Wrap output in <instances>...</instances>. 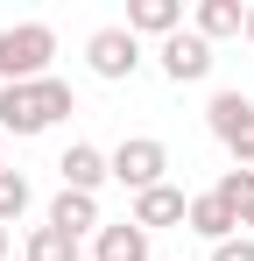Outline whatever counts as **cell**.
<instances>
[{
    "label": "cell",
    "instance_id": "17",
    "mask_svg": "<svg viewBox=\"0 0 254 261\" xmlns=\"http://www.w3.org/2000/svg\"><path fill=\"white\" fill-rule=\"evenodd\" d=\"M205 261H254V240H247V233H233V240H219Z\"/></svg>",
    "mask_w": 254,
    "mask_h": 261
},
{
    "label": "cell",
    "instance_id": "10",
    "mask_svg": "<svg viewBox=\"0 0 254 261\" xmlns=\"http://www.w3.org/2000/svg\"><path fill=\"white\" fill-rule=\"evenodd\" d=\"M49 226L71 233V240H85V233H99L106 219H99V198H85V191H57V198H49Z\"/></svg>",
    "mask_w": 254,
    "mask_h": 261
},
{
    "label": "cell",
    "instance_id": "14",
    "mask_svg": "<svg viewBox=\"0 0 254 261\" xmlns=\"http://www.w3.org/2000/svg\"><path fill=\"white\" fill-rule=\"evenodd\" d=\"M21 261H85V247L42 219V226H29V240H21Z\"/></svg>",
    "mask_w": 254,
    "mask_h": 261
},
{
    "label": "cell",
    "instance_id": "16",
    "mask_svg": "<svg viewBox=\"0 0 254 261\" xmlns=\"http://www.w3.org/2000/svg\"><path fill=\"white\" fill-rule=\"evenodd\" d=\"M36 205V191H29V176L21 170H0V226H14V219Z\"/></svg>",
    "mask_w": 254,
    "mask_h": 261
},
{
    "label": "cell",
    "instance_id": "3",
    "mask_svg": "<svg viewBox=\"0 0 254 261\" xmlns=\"http://www.w3.org/2000/svg\"><path fill=\"white\" fill-rule=\"evenodd\" d=\"M205 127H212V141H226L233 170H254V99L247 92H212Z\"/></svg>",
    "mask_w": 254,
    "mask_h": 261
},
{
    "label": "cell",
    "instance_id": "21",
    "mask_svg": "<svg viewBox=\"0 0 254 261\" xmlns=\"http://www.w3.org/2000/svg\"><path fill=\"white\" fill-rule=\"evenodd\" d=\"M0 155H7V134H0Z\"/></svg>",
    "mask_w": 254,
    "mask_h": 261
},
{
    "label": "cell",
    "instance_id": "5",
    "mask_svg": "<svg viewBox=\"0 0 254 261\" xmlns=\"http://www.w3.org/2000/svg\"><path fill=\"white\" fill-rule=\"evenodd\" d=\"M85 64H92V78L120 85V78L141 71V43L127 36V21H106V29H92V36H85Z\"/></svg>",
    "mask_w": 254,
    "mask_h": 261
},
{
    "label": "cell",
    "instance_id": "19",
    "mask_svg": "<svg viewBox=\"0 0 254 261\" xmlns=\"http://www.w3.org/2000/svg\"><path fill=\"white\" fill-rule=\"evenodd\" d=\"M240 36H247V43H254V7H247V29H240Z\"/></svg>",
    "mask_w": 254,
    "mask_h": 261
},
{
    "label": "cell",
    "instance_id": "8",
    "mask_svg": "<svg viewBox=\"0 0 254 261\" xmlns=\"http://www.w3.org/2000/svg\"><path fill=\"white\" fill-rule=\"evenodd\" d=\"M148 247H156V233H141L134 219H113L92 233V261H148Z\"/></svg>",
    "mask_w": 254,
    "mask_h": 261
},
{
    "label": "cell",
    "instance_id": "7",
    "mask_svg": "<svg viewBox=\"0 0 254 261\" xmlns=\"http://www.w3.org/2000/svg\"><path fill=\"white\" fill-rule=\"evenodd\" d=\"M57 170H64V191H85V198H99V184H106V148H92V141H71L64 155H57Z\"/></svg>",
    "mask_w": 254,
    "mask_h": 261
},
{
    "label": "cell",
    "instance_id": "11",
    "mask_svg": "<svg viewBox=\"0 0 254 261\" xmlns=\"http://www.w3.org/2000/svg\"><path fill=\"white\" fill-rule=\"evenodd\" d=\"M176 29H184V7H176V0H127V36H134V43H141V36L163 43Z\"/></svg>",
    "mask_w": 254,
    "mask_h": 261
},
{
    "label": "cell",
    "instance_id": "18",
    "mask_svg": "<svg viewBox=\"0 0 254 261\" xmlns=\"http://www.w3.org/2000/svg\"><path fill=\"white\" fill-rule=\"evenodd\" d=\"M240 233H247V240H254V212H247V219H240Z\"/></svg>",
    "mask_w": 254,
    "mask_h": 261
},
{
    "label": "cell",
    "instance_id": "4",
    "mask_svg": "<svg viewBox=\"0 0 254 261\" xmlns=\"http://www.w3.org/2000/svg\"><path fill=\"white\" fill-rule=\"evenodd\" d=\"M106 170H113V184H127V191L141 198V191H156V184H169V148L156 141V134H127L120 148L106 155Z\"/></svg>",
    "mask_w": 254,
    "mask_h": 261
},
{
    "label": "cell",
    "instance_id": "20",
    "mask_svg": "<svg viewBox=\"0 0 254 261\" xmlns=\"http://www.w3.org/2000/svg\"><path fill=\"white\" fill-rule=\"evenodd\" d=\"M0 254H7V226H0Z\"/></svg>",
    "mask_w": 254,
    "mask_h": 261
},
{
    "label": "cell",
    "instance_id": "13",
    "mask_svg": "<svg viewBox=\"0 0 254 261\" xmlns=\"http://www.w3.org/2000/svg\"><path fill=\"white\" fill-rule=\"evenodd\" d=\"M191 29H198L205 43H226V36L247 29V7H240V0H198V7H191Z\"/></svg>",
    "mask_w": 254,
    "mask_h": 261
},
{
    "label": "cell",
    "instance_id": "6",
    "mask_svg": "<svg viewBox=\"0 0 254 261\" xmlns=\"http://www.w3.org/2000/svg\"><path fill=\"white\" fill-rule=\"evenodd\" d=\"M156 64H163L169 85H205L219 57H212V43L198 36V29H176V36H163V43H156Z\"/></svg>",
    "mask_w": 254,
    "mask_h": 261
},
{
    "label": "cell",
    "instance_id": "9",
    "mask_svg": "<svg viewBox=\"0 0 254 261\" xmlns=\"http://www.w3.org/2000/svg\"><path fill=\"white\" fill-rule=\"evenodd\" d=\"M184 212H191V198H184V191H176V184H156V191H141V198H134V226H141V233H156V226H184Z\"/></svg>",
    "mask_w": 254,
    "mask_h": 261
},
{
    "label": "cell",
    "instance_id": "15",
    "mask_svg": "<svg viewBox=\"0 0 254 261\" xmlns=\"http://www.w3.org/2000/svg\"><path fill=\"white\" fill-rule=\"evenodd\" d=\"M212 198H219V205H226L233 219H247V212H254V170H219Z\"/></svg>",
    "mask_w": 254,
    "mask_h": 261
},
{
    "label": "cell",
    "instance_id": "12",
    "mask_svg": "<svg viewBox=\"0 0 254 261\" xmlns=\"http://www.w3.org/2000/svg\"><path fill=\"white\" fill-rule=\"evenodd\" d=\"M184 226H191V233H198L205 247H219V240H233V233H240V219L226 212V205H219L212 191H198V198H191V212H184Z\"/></svg>",
    "mask_w": 254,
    "mask_h": 261
},
{
    "label": "cell",
    "instance_id": "1",
    "mask_svg": "<svg viewBox=\"0 0 254 261\" xmlns=\"http://www.w3.org/2000/svg\"><path fill=\"white\" fill-rule=\"evenodd\" d=\"M78 113V92L64 85L57 71L49 78H36V85H0V134H49L57 120H71Z\"/></svg>",
    "mask_w": 254,
    "mask_h": 261
},
{
    "label": "cell",
    "instance_id": "2",
    "mask_svg": "<svg viewBox=\"0 0 254 261\" xmlns=\"http://www.w3.org/2000/svg\"><path fill=\"white\" fill-rule=\"evenodd\" d=\"M49 57H57V29H49V21L0 29V85H36V78H49Z\"/></svg>",
    "mask_w": 254,
    "mask_h": 261
}]
</instances>
